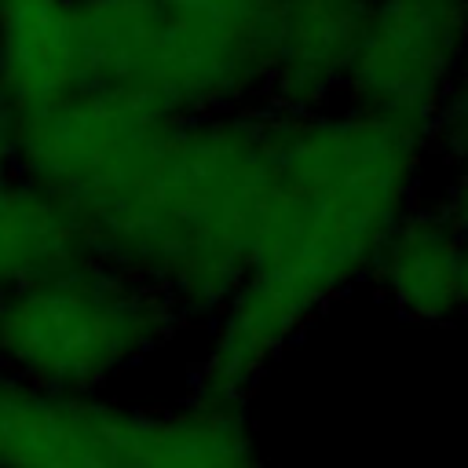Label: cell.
Segmentation results:
<instances>
[{"label": "cell", "instance_id": "obj_1", "mask_svg": "<svg viewBox=\"0 0 468 468\" xmlns=\"http://www.w3.org/2000/svg\"><path fill=\"white\" fill-rule=\"evenodd\" d=\"M7 124L18 172L84 256L157 285L186 318L227 303L271 190L274 110L168 117L80 88Z\"/></svg>", "mask_w": 468, "mask_h": 468}, {"label": "cell", "instance_id": "obj_2", "mask_svg": "<svg viewBox=\"0 0 468 468\" xmlns=\"http://www.w3.org/2000/svg\"><path fill=\"white\" fill-rule=\"evenodd\" d=\"M424 143L366 113H278V150L241 282L190 399L241 406L263 369L373 260L413 205Z\"/></svg>", "mask_w": 468, "mask_h": 468}, {"label": "cell", "instance_id": "obj_3", "mask_svg": "<svg viewBox=\"0 0 468 468\" xmlns=\"http://www.w3.org/2000/svg\"><path fill=\"white\" fill-rule=\"evenodd\" d=\"M88 88L154 113L263 102L278 0H73Z\"/></svg>", "mask_w": 468, "mask_h": 468}, {"label": "cell", "instance_id": "obj_4", "mask_svg": "<svg viewBox=\"0 0 468 468\" xmlns=\"http://www.w3.org/2000/svg\"><path fill=\"white\" fill-rule=\"evenodd\" d=\"M186 314L157 285L77 256L0 292V377L55 395H91L168 344Z\"/></svg>", "mask_w": 468, "mask_h": 468}, {"label": "cell", "instance_id": "obj_5", "mask_svg": "<svg viewBox=\"0 0 468 468\" xmlns=\"http://www.w3.org/2000/svg\"><path fill=\"white\" fill-rule=\"evenodd\" d=\"M0 468H271L241 406L128 410L0 377Z\"/></svg>", "mask_w": 468, "mask_h": 468}, {"label": "cell", "instance_id": "obj_6", "mask_svg": "<svg viewBox=\"0 0 468 468\" xmlns=\"http://www.w3.org/2000/svg\"><path fill=\"white\" fill-rule=\"evenodd\" d=\"M464 26V0H373L340 88L347 110L457 146Z\"/></svg>", "mask_w": 468, "mask_h": 468}, {"label": "cell", "instance_id": "obj_7", "mask_svg": "<svg viewBox=\"0 0 468 468\" xmlns=\"http://www.w3.org/2000/svg\"><path fill=\"white\" fill-rule=\"evenodd\" d=\"M373 0H278L260 110L314 113L340 95Z\"/></svg>", "mask_w": 468, "mask_h": 468}, {"label": "cell", "instance_id": "obj_8", "mask_svg": "<svg viewBox=\"0 0 468 468\" xmlns=\"http://www.w3.org/2000/svg\"><path fill=\"white\" fill-rule=\"evenodd\" d=\"M369 274L413 322H453L464 307L461 190H453V197L442 205H410L384 238Z\"/></svg>", "mask_w": 468, "mask_h": 468}, {"label": "cell", "instance_id": "obj_9", "mask_svg": "<svg viewBox=\"0 0 468 468\" xmlns=\"http://www.w3.org/2000/svg\"><path fill=\"white\" fill-rule=\"evenodd\" d=\"M88 88L73 0H0V106L33 113Z\"/></svg>", "mask_w": 468, "mask_h": 468}, {"label": "cell", "instance_id": "obj_10", "mask_svg": "<svg viewBox=\"0 0 468 468\" xmlns=\"http://www.w3.org/2000/svg\"><path fill=\"white\" fill-rule=\"evenodd\" d=\"M84 256L62 212L18 172L0 106V292Z\"/></svg>", "mask_w": 468, "mask_h": 468}]
</instances>
